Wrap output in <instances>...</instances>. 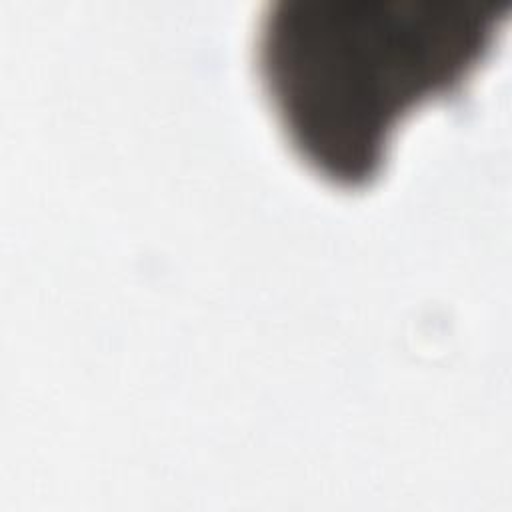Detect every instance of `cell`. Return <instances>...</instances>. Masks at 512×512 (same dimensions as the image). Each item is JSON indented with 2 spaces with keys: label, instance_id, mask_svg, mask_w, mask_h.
<instances>
[{
  "label": "cell",
  "instance_id": "6da1fadb",
  "mask_svg": "<svg viewBox=\"0 0 512 512\" xmlns=\"http://www.w3.org/2000/svg\"><path fill=\"white\" fill-rule=\"evenodd\" d=\"M512 0H276L256 66L296 158L334 188L372 186L396 128L458 96Z\"/></svg>",
  "mask_w": 512,
  "mask_h": 512
}]
</instances>
